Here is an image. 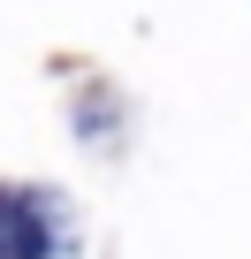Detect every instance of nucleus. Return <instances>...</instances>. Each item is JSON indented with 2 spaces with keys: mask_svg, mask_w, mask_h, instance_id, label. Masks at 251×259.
<instances>
[{
  "mask_svg": "<svg viewBox=\"0 0 251 259\" xmlns=\"http://www.w3.org/2000/svg\"><path fill=\"white\" fill-rule=\"evenodd\" d=\"M46 251H54V236H46L38 198L0 191V259H46Z\"/></svg>",
  "mask_w": 251,
  "mask_h": 259,
  "instance_id": "1",
  "label": "nucleus"
}]
</instances>
